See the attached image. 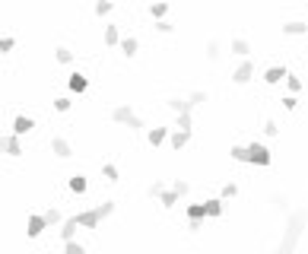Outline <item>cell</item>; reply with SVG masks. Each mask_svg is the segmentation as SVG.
<instances>
[{
  "label": "cell",
  "mask_w": 308,
  "mask_h": 254,
  "mask_svg": "<svg viewBox=\"0 0 308 254\" xmlns=\"http://www.w3.org/2000/svg\"><path fill=\"white\" fill-rule=\"evenodd\" d=\"M305 226H308V210L289 213V219H286V235L280 238L277 254H292V251H296L299 248V238H302V232H305Z\"/></svg>",
  "instance_id": "cell-1"
},
{
  "label": "cell",
  "mask_w": 308,
  "mask_h": 254,
  "mask_svg": "<svg viewBox=\"0 0 308 254\" xmlns=\"http://www.w3.org/2000/svg\"><path fill=\"white\" fill-rule=\"evenodd\" d=\"M118 210V203L115 200H105V203H99V206H92V210H83V213H77V223L83 226V229H96L102 219H108L111 213Z\"/></svg>",
  "instance_id": "cell-2"
},
{
  "label": "cell",
  "mask_w": 308,
  "mask_h": 254,
  "mask_svg": "<svg viewBox=\"0 0 308 254\" xmlns=\"http://www.w3.org/2000/svg\"><path fill=\"white\" fill-rule=\"evenodd\" d=\"M111 121H115V124H127L130 130H146L143 118H137V115H133V108H130V105H118V108L111 111Z\"/></svg>",
  "instance_id": "cell-3"
},
{
  "label": "cell",
  "mask_w": 308,
  "mask_h": 254,
  "mask_svg": "<svg viewBox=\"0 0 308 254\" xmlns=\"http://www.w3.org/2000/svg\"><path fill=\"white\" fill-rule=\"evenodd\" d=\"M248 162H251V165H260V169H267V165L273 162V156H270V150H267L264 143H251V146H248Z\"/></svg>",
  "instance_id": "cell-4"
},
{
  "label": "cell",
  "mask_w": 308,
  "mask_h": 254,
  "mask_svg": "<svg viewBox=\"0 0 308 254\" xmlns=\"http://www.w3.org/2000/svg\"><path fill=\"white\" fill-rule=\"evenodd\" d=\"M0 152L3 156H23V143H19V133H0Z\"/></svg>",
  "instance_id": "cell-5"
},
{
  "label": "cell",
  "mask_w": 308,
  "mask_h": 254,
  "mask_svg": "<svg viewBox=\"0 0 308 254\" xmlns=\"http://www.w3.org/2000/svg\"><path fill=\"white\" fill-rule=\"evenodd\" d=\"M251 76H254V64L251 61H242V64L235 67V73H232V83L245 86V83H251Z\"/></svg>",
  "instance_id": "cell-6"
},
{
  "label": "cell",
  "mask_w": 308,
  "mask_h": 254,
  "mask_svg": "<svg viewBox=\"0 0 308 254\" xmlns=\"http://www.w3.org/2000/svg\"><path fill=\"white\" fill-rule=\"evenodd\" d=\"M169 127H150V130H146V140H150V146L153 150H156V146H162L165 140H169Z\"/></svg>",
  "instance_id": "cell-7"
},
{
  "label": "cell",
  "mask_w": 308,
  "mask_h": 254,
  "mask_svg": "<svg viewBox=\"0 0 308 254\" xmlns=\"http://www.w3.org/2000/svg\"><path fill=\"white\" fill-rule=\"evenodd\" d=\"M187 143H191V130H181V127H178L175 133H169V146H172V150H178V152H181Z\"/></svg>",
  "instance_id": "cell-8"
},
{
  "label": "cell",
  "mask_w": 308,
  "mask_h": 254,
  "mask_svg": "<svg viewBox=\"0 0 308 254\" xmlns=\"http://www.w3.org/2000/svg\"><path fill=\"white\" fill-rule=\"evenodd\" d=\"M45 229H48V223H45V216H38V213H32V216H29V229H26V235H29V238H38V235H42Z\"/></svg>",
  "instance_id": "cell-9"
},
{
  "label": "cell",
  "mask_w": 308,
  "mask_h": 254,
  "mask_svg": "<svg viewBox=\"0 0 308 254\" xmlns=\"http://www.w3.org/2000/svg\"><path fill=\"white\" fill-rule=\"evenodd\" d=\"M51 152H54L57 159H70L73 156V150H70V143H67L64 137H54L51 140Z\"/></svg>",
  "instance_id": "cell-10"
},
{
  "label": "cell",
  "mask_w": 308,
  "mask_h": 254,
  "mask_svg": "<svg viewBox=\"0 0 308 254\" xmlns=\"http://www.w3.org/2000/svg\"><path fill=\"white\" fill-rule=\"evenodd\" d=\"M283 79H286V67H267L264 70V83L277 86V83H283Z\"/></svg>",
  "instance_id": "cell-11"
},
{
  "label": "cell",
  "mask_w": 308,
  "mask_h": 254,
  "mask_svg": "<svg viewBox=\"0 0 308 254\" xmlns=\"http://www.w3.org/2000/svg\"><path fill=\"white\" fill-rule=\"evenodd\" d=\"M67 86H70V92H86V89H89V79H86L83 73H70Z\"/></svg>",
  "instance_id": "cell-12"
},
{
  "label": "cell",
  "mask_w": 308,
  "mask_h": 254,
  "mask_svg": "<svg viewBox=\"0 0 308 254\" xmlns=\"http://www.w3.org/2000/svg\"><path fill=\"white\" fill-rule=\"evenodd\" d=\"M77 229H79V223H77V216H70V219H64L61 223V238L67 242V238H77Z\"/></svg>",
  "instance_id": "cell-13"
},
{
  "label": "cell",
  "mask_w": 308,
  "mask_h": 254,
  "mask_svg": "<svg viewBox=\"0 0 308 254\" xmlns=\"http://www.w3.org/2000/svg\"><path fill=\"white\" fill-rule=\"evenodd\" d=\"M204 210H206V216H210V219H219V216H223V197L206 200V203H204Z\"/></svg>",
  "instance_id": "cell-14"
},
{
  "label": "cell",
  "mask_w": 308,
  "mask_h": 254,
  "mask_svg": "<svg viewBox=\"0 0 308 254\" xmlns=\"http://www.w3.org/2000/svg\"><path fill=\"white\" fill-rule=\"evenodd\" d=\"M156 200H159V203L165 206V210H172V206H175V203H178V200H181V197H178V194L172 191V188H162V194H159Z\"/></svg>",
  "instance_id": "cell-15"
},
{
  "label": "cell",
  "mask_w": 308,
  "mask_h": 254,
  "mask_svg": "<svg viewBox=\"0 0 308 254\" xmlns=\"http://www.w3.org/2000/svg\"><path fill=\"white\" fill-rule=\"evenodd\" d=\"M32 127H35V121H32V118H26V115H19L16 121H13V133H19V137H23V133H29Z\"/></svg>",
  "instance_id": "cell-16"
},
{
  "label": "cell",
  "mask_w": 308,
  "mask_h": 254,
  "mask_svg": "<svg viewBox=\"0 0 308 254\" xmlns=\"http://www.w3.org/2000/svg\"><path fill=\"white\" fill-rule=\"evenodd\" d=\"M165 13H169V0H153L150 3V16L153 19H165Z\"/></svg>",
  "instance_id": "cell-17"
},
{
  "label": "cell",
  "mask_w": 308,
  "mask_h": 254,
  "mask_svg": "<svg viewBox=\"0 0 308 254\" xmlns=\"http://www.w3.org/2000/svg\"><path fill=\"white\" fill-rule=\"evenodd\" d=\"M270 206L277 213H286L289 210V197H286V194H270Z\"/></svg>",
  "instance_id": "cell-18"
},
{
  "label": "cell",
  "mask_w": 308,
  "mask_h": 254,
  "mask_svg": "<svg viewBox=\"0 0 308 254\" xmlns=\"http://www.w3.org/2000/svg\"><path fill=\"white\" fill-rule=\"evenodd\" d=\"M165 105H169V108L175 111V115H178V111H191V108H194V105H191V99H178V96H175V99H169Z\"/></svg>",
  "instance_id": "cell-19"
},
{
  "label": "cell",
  "mask_w": 308,
  "mask_h": 254,
  "mask_svg": "<svg viewBox=\"0 0 308 254\" xmlns=\"http://www.w3.org/2000/svg\"><path fill=\"white\" fill-rule=\"evenodd\" d=\"M175 127H181V130H194V118H191V111H178V115H175Z\"/></svg>",
  "instance_id": "cell-20"
},
{
  "label": "cell",
  "mask_w": 308,
  "mask_h": 254,
  "mask_svg": "<svg viewBox=\"0 0 308 254\" xmlns=\"http://www.w3.org/2000/svg\"><path fill=\"white\" fill-rule=\"evenodd\" d=\"M42 216H45V223H48V226H61V223H64V213L57 210V206H51V210H45Z\"/></svg>",
  "instance_id": "cell-21"
},
{
  "label": "cell",
  "mask_w": 308,
  "mask_h": 254,
  "mask_svg": "<svg viewBox=\"0 0 308 254\" xmlns=\"http://www.w3.org/2000/svg\"><path fill=\"white\" fill-rule=\"evenodd\" d=\"M283 32H286V35H305L308 25H305V23H299V19H292V23H286V25H283Z\"/></svg>",
  "instance_id": "cell-22"
},
{
  "label": "cell",
  "mask_w": 308,
  "mask_h": 254,
  "mask_svg": "<svg viewBox=\"0 0 308 254\" xmlns=\"http://www.w3.org/2000/svg\"><path fill=\"white\" fill-rule=\"evenodd\" d=\"M118 48H121V54H124V57H133L140 45H137V38H121V45H118Z\"/></svg>",
  "instance_id": "cell-23"
},
{
  "label": "cell",
  "mask_w": 308,
  "mask_h": 254,
  "mask_svg": "<svg viewBox=\"0 0 308 254\" xmlns=\"http://www.w3.org/2000/svg\"><path fill=\"white\" fill-rule=\"evenodd\" d=\"M105 45H121V32H118V25H105Z\"/></svg>",
  "instance_id": "cell-24"
},
{
  "label": "cell",
  "mask_w": 308,
  "mask_h": 254,
  "mask_svg": "<svg viewBox=\"0 0 308 254\" xmlns=\"http://www.w3.org/2000/svg\"><path fill=\"white\" fill-rule=\"evenodd\" d=\"M86 188H89L86 175H73V178H70V191H73V194H86Z\"/></svg>",
  "instance_id": "cell-25"
},
{
  "label": "cell",
  "mask_w": 308,
  "mask_h": 254,
  "mask_svg": "<svg viewBox=\"0 0 308 254\" xmlns=\"http://www.w3.org/2000/svg\"><path fill=\"white\" fill-rule=\"evenodd\" d=\"M248 51H251V45H248L245 38H235V42H232V54H238V57H248Z\"/></svg>",
  "instance_id": "cell-26"
},
{
  "label": "cell",
  "mask_w": 308,
  "mask_h": 254,
  "mask_svg": "<svg viewBox=\"0 0 308 254\" xmlns=\"http://www.w3.org/2000/svg\"><path fill=\"white\" fill-rule=\"evenodd\" d=\"M219 197H223V200L238 197V184H235V181H226V184H223V191H219Z\"/></svg>",
  "instance_id": "cell-27"
},
{
  "label": "cell",
  "mask_w": 308,
  "mask_h": 254,
  "mask_svg": "<svg viewBox=\"0 0 308 254\" xmlns=\"http://www.w3.org/2000/svg\"><path fill=\"white\" fill-rule=\"evenodd\" d=\"M64 251H67V254H86V248L77 242V238H67V242H64Z\"/></svg>",
  "instance_id": "cell-28"
},
{
  "label": "cell",
  "mask_w": 308,
  "mask_h": 254,
  "mask_svg": "<svg viewBox=\"0 0 308 254\" xmlns=\"http://www.w3.org/2000/svg\"><path fill=\"white\" fill-rule=\"evenodd\" d=\"M54 57H57V64H73V51H70V48H64V45L54 51Z\"/></svg>",
  "instance_id": "cell-29"
},
{
  "label": "cell",
  "mask_w": 308,
  "mask_h": 254,
  "mask_svg": "<svg viewBox=\"0 0 308 254\" xmlns=\"http://www.w3.org/2000/svg\"><path fill=\"white\" fill-rule=\"evenodd\" d=\"M111 10H115V3H111V0H96V16H108Z\"/></svg>",
  "instance_id": "cell-30"
},
{
  "label": "cell",
  "mask_w": 308,
  "mask_h": 254,
  "mask_svg": "<svg viewBox=\"0 0 308 254\" xmlns=\"http://www.w3.org/2000/svg\"><path fill=\"white\" fill-rule=\"evenodd\" d=\"M206 57H210V61H219V57H223V45L210 42V45H206Z\"/></svg>",
  "instance_id": "cell-31"
},
{
  "label": "cell",
  "mask_w": 308,
  "mask_h": 254,
  "mask_svg": "<svg viewBox=\"0 0 308 254\" xmlns=\"http://www.w3.org/2000/svg\"><path fill=\"white\" fill-rule=\"evenodd\" d=\"M102 175H105V181H121V175H118V169H115L111 162L102 165Z\"/></svg>",
  "instance_id": "cell-32"
},
{
  "label": "cell",
  "mask_w": 308,
  "mask_h": 254,
  "mask_svg": "<svg viewBox=\"0 0 308 254\" xmlns=\"http://www.w3.org/2000/svg\"><path fill=\"white\" fill-rule=\"evenodd\" d=\"M204 216H206L204 203H191V206H187V219H204Z\"/></svg>",
  "instance_id": "cell-33"
},
{
  "label": "cell",
  "mask_w": 308,
  "mask_h": 254,
  "mask_svg": "<svg viewBox=\"0 0 308 254\" xmlns=\"http://www.w3.org/2000/svg\"><path fill=\"white\" fill-rule=\"evenodd\" d=\"M172 191H175L178 197H187V194H191V184H187V181H181V178H178V181L172 184Z\"/></svg>",
  "instance_id": "cell-34"
},
{
  "label": "cell",
  "mask_w": 308,
  "mask_h": 254,
  "mask_svg": "<svg viewBox=\"0 0 308 254\" xmlns=\"http://www.w3.org/2000/svg\"><path fill=\"white\" fill-rule=\"evenodd\" d=\"M286 86H289V92L296 96V92L302 89V79H299V76H292V73H286Z\"/></svg>",
  "instance_id": "cell-35"
},
{
  "label": "cell",
  "mask_w": 308,
  "mask_h": 254,
  "mask_svg": "<svg viewBox=\"0 0 308 254\" xmlns=\"http://www.w3.org/2000/svg\"><path fill=\"white\" fill-rule=\"evenodd\" d=\"M156 32H162V35H172V32H175V25H172L169 19H156Z\"/></svg>",
  "instance_id": "cell-36"
},
{
  "label": "cell",
  "mask_w": 308,
  "mask_h": 254,
  "mask_svg": "<svg viewBox=\"0 0 308 254\" xmlns=\"http://www.w3.org/2000/svg\"><path fill=\"white\" fill-rule=\"evenodd\" d=\"M232 159L235 162H248V146H232Z\"/></svg>",
  "instance_id": "cell-37"
},
{
  "label": "cell",
  "mask_w": 308,
  "mask_h": 254,
  "mask_svg": "<svg viewBox=\"0 0 308 254\" xmlns=\"http://www.w3.org/2000/svg\"><path fill=\"white\" fill-rule=\"evenodd\" d=\"M264 133H267V137H277V133H280V124L273 121V118H267V121H264Z\"/></svg>",
  "instance_id": "cell-38"
},
{
  "label": "cell",
  "mask_w": 308,
  "mask_h": 254,
  "mask_svg": "<svg viewBox=\"0 0 308 254\" xmlns=\"http://www.w3.org/2000/svg\"><path fill=\"white\" fill-rule=\"evenodd\" d=\"M162 188H165V184H162V181H156V184H150V188H146V197H153V200H156V197H159V194H162Z\"/></svg>",
  "instance_id": "cell-39"
},
{
  "label": "cell",
  "mask_w": 308,
  "mask_h": 254,
  "mask_svg": "<svg viewBox=\"0 0 308 254\" xmlns=\"http://www.w3.org/2000/svg\"><path fill=\"white\" fill-rule=\"evenodd\" d=\"M187 99H191V105H204V102H206V92L194 89V92H191V96H187Z\"/></svg>",
  "instance_id": "cell-40"
},
{
  "label": "cell",
  "mask_w": 308,
  "mask_h": 254,
  "mask_svg": "<svg viewBox=\"0 0 308 254\" xmlns=\"http://www.w3.org/2000/svg\"><path fill=\"white\" fill-rule=\"evenodd\" d=\"M70 105H73V102H70V99H67V96L54 99V108H57V111H70Z\"/></svg>",
  "instance_id": "cell-41"
},
{
  "label": "cell",
  "mask_w": 308,
  "mask_h": 254,
  "mask_svg": "<svg viewBox=\"0 0 308 254\" xmlns=\"http://www.w3.org/2000/svg\"><path fill=\"white\" fill-rule=\"evenodd\" d=\"M296 105H299L296 96H286V99H283V108H286V111H296Z\"/></svg>",
  "instance_id": "cell-42"
},
{
  "label": "cell",
  "mask_w": 308,
  "mask_h": 254,
  "mask_svg": "<svg viewBox=\"0 0 308 254\" xmlns=\"http://www.w3.org/2000/svg\"><path fill=\"white\" fill-rule=\"evenodd\" d=\"M204 229V219H187V232H200Z\"/></svg>",
  "instance_id": "cell-43"
},
{
  "label": "cell",
  "mask_w": 308,
  "mask_h": 254,
  "mask_svg": "<svg viewBox=\"0 0 308 254\" xmlns=\"http://www.w3.org/2000/svg\"><path fill=\"white\" fill-rule=\"evenodd\" d=\"M13 45H16V42H13L10 35H6V38H0V51H3V54H6V51H13Z\"/></svg>",
  "instance_id": "cell-44"
}]
</instances>
